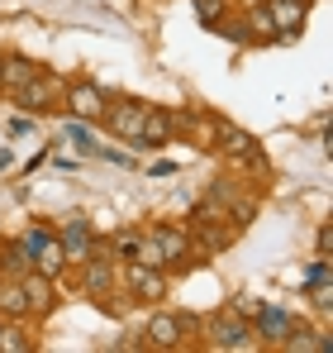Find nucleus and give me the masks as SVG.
<instances>
[{
	"instance_id": "f8f14e48",
	"label": "nucleus",
	"mask_w": 333,
	"mask_h": 353,
	"mask_svg": "<svg viewBox=\"0 0 333 353\" xmlns=\"http://www.w3.org/2000/svg\"><path fill=\"white\" fill-rule=\"evenodd\" d=\"M129 287L138 301H162L166 296V272L162 268H143V263H133L129 268Z\"/></svg>"
},
{
	"instance_id": "9d476101",
	"label": "nucleus",
	"mask_w": 333,
	"mask_h": 353,
	"mask_svg": "<svg viewBox=\"0 0 333 353\" xmlns=\"http://www.w3.org/2000/svg\"><path fill=\"white\" fill-rule=\"evenodd\" d=\"M171 129H176L171 110L148 105V110H143V129H138V139H133V148H166V143H171Z\"/></svg>"
},
{
	"instance_id": "4468645a",
	"label": "nucleus",
	"mask_w": 333,
	"mask_h": 353,
	"mask_svg": "<svg viewBox=\"0 0 333 353\" xmlns=\"http://www.w3.org/2000/svg\"><path fill=\"white\" fill-rule=\"evenodd\" d=\"M290 330H295V320H290L286 310H277V305H262V310H257V320H253V334H262L267 344H281Z\"/></svg>"
},
{
	"instance_id": "b1692460",
	"label": "nucleus",
	"mask_w": 333,
	"mask_h": 353,
	"mask_svg": "<svg viewBox=\"0 0 333 353\" xmlns=\"http://www.w3.org/2000/svg\"><path fill=\"white\" fill-rule=\"evenodd\" d=\"M5 163H10V153H0V168H5Z\"/></svg>"
},
{
	"instance_id": "aec40b11",
	"label": "nucleus",
	"mask_w": 333,
	"mask_h": 353,
	"mask_svg": "<svg viewBox=\"0 0 333 353\" xmlns=\"http://www.w3.org/2000/svg\"><path fill=\"white\" fill-rule=\"evenodd\" d=\"M215 29H224L233 43H257V29H253V19H219Z\"/></svg>"
},
{
	"instance_id": "39448f33",
	"label": "nucleus",
	"mask_w": 333,
	"mask_h": 353,
	"mask_svg": "<svg viewBox=\"0 0 333 353\" xmlns=\"http://www.w3.org/2000/svg\"><path fill=\"white\" fill-rule=\"evenodd\" d=\"M62 96H67V86H62L57 77H48V72H39L29 86H19V91H14V101H19L24 110H34V115L57 110V105H62Z\"/></svg>"
},
{
	"instance_id": "2eb2a0df",
	"label": "nucleus",
	"mask_w": 333,
	"mask_h": 353,
	"mask_svg": "<svg viewBox=\"0 0 333 353\" xmlns=\"http://www.w3.org/2000/svg\"><path fill=\"white\" fill-rule=\"evenodd\" d=\"M39 72H43V67L29 62V58H5V62H0V91H19V86H29Z\"/></svg>"
},
{
	"instance_id": "423d86ee",
	"label": "nucleus",
	"mask_w": 333,
	"mask_h": 353,
	"mask_svg": "<svg viewBox=\"0 0 333 353\" xmlns=\"http://www.w3.org/2000/svg\"><path fill=\"white\" fill-rule=\"evenodd\" d=\"M57 243H62V253H67V263L76 258V263H86L91 253H96V234H91V220L86 215H67V225L53 230Z\"/></svg>"
},
{
	"instance_id": "5701e85b",
	"label": "nucleus",
	"mask_w": 333,
	"mask_h": 353,
	"mask_svg": "<svg viewBox=\"0 0 333 353\" xmlns=\"http://www.w3.org/2000/svg\"><path fill=\"white\" fill-rule=\"evenodd\" d=\"M329 243H333V230H329V225H319V234H314V248H319L324 258H329Z\"/></svg>"
},
{
	"instance_id": "f257e3e1",
	"label": "nucleus",
	"mask_w": 333,
	"mask_h": 353,
	"mask_svg": "<svg viewBox=\"0 0 333 353\" xmlns=\"http://www.w3.org/2000/svg\"><path fill=\"white\" fill-rule=\"evenodd\" d=\"M19 243H24V253H29V268H34V272L57 277V272L67 268V253H62V243H57V234L48 230V225H29V230L19 234Z\"/></svg>"
},
{
	"instance_id": "6ab92c4d",
	"label": "nucleus",
	"mask_w": 333,
	"mask_h": 353,
	"mask_svg": "<svg viewBox=\"0 0 333 353\" xmlns=\"http://www.w3.org/2000/svg\"><path fill=\"white\" fill-rule=\"evenodd\" d=\"M34 339L19 330V325H0V353H29Z\"/></svg>"
},
{
	"instance_id": "412c9836",
	"label": "nucleus",
	"mask_w": 333,
	"mask_h": 353,
	"mask_svg": "<svg viewBox=\"0 0 333 353\" xmlns=\"http://www.w3.org/2000/svg\"><path fill=\"white\" fill-rule=\"evenodd\" d=\"M224 14H228V0H195V19H200L205 29H215Z\"/></svg>"
},
{
	"instance_id": "9b49d317",
	"label": "nucleus",
	"mask_w": 333,
	"mask_h": 353,
	"mask_svg": "<svg viewBox=\"0 0 333 353\" xmlns=\"http://www.w3.org/2000/svg\"><path fill=\"white\" fill-rule=\"evenodd\" d=\"M19 287H24V296H29V315H48L57 305V292H53V277H43V272H24L19 277Z\"/></svg>"
},
{
	"instance_id": "6e6552de",
	"label": "nucleus",
	"mask_w": 333,
	"mask_h": 353,
	"mask_svg": "<svg viewBox=\"0 0 333 353\" xmlns=\"http://www.w3.org/2000/svg\"><path fill=\"white\" fill-rule=\"evenodd\" d=\"M62 105H72V115H76V119H100V115H105V105H110V96H105L96 81H72L67 96H62Z\"/></svg>"
},
{
	"instance_id": "0eeeda50",
	"label": "nucleus",
	"mask_w": 333,
	"mask_h": 353,
	"mask_svg": "<svg viewBox=\"0 0 333 353\" xmlns=\"http://www.w3.org/2000/svg\"><path fill=\"white\" fill-rule=\"evenodd\" d=\"M143 110H148V105L129 96V101L105 105V115H100V119H105V129H110L114 139H129V143H133V139H138V129H143Z\"/></svg>"
},
{
	"instance_id": "a211bd4d",
	"label": "nucleus",
	"mask_w": 333,
	"mask_h": 353,
	"mask_svg": "<svg viewBox=\"0 0 333 353\" xmlns=\"http://www.w3.org/2000/svg\"><path fill=\"white\" fill-rule=\"evenodd\" d=\"M0 272H10V277H24L29 272V253H24L19 239H0Z\"/></svg>"
},
{
	"instance_id": "7ed1b4c3",
	"label": "nucleus",
	"mask_w": 333,
	"mask_h": 353,
	"mask_svg": "<svg viewBox=\"0 0 333 353\" xmlns=\"http://www.w3.org/2000/svg\"><path fill=\"white\" fill-rule=\"evenodd\" d=\"M200 320H191V315H171V310H158L153 320H148V330H143V344L148 349H181V339H186V330H195Z\"/></svg>"
},
{
	"instance_id": "1a4fd4ad",
	"label": "nucleus",
	"mask_w": 333,
	"mask_h": 353,
	"mask_svg": "<svg viewBox=\"0 0 333 353\" xmlns=\"http://www.w3.org/2000/svg\"><path fill=\"white\" fill-rule=\"evenodd\" d=\"M215 148H219L228 163H248L253 153H262V143L248 134V129H238V124H215Z\"/></svg>"
},
{
	"instance_id": "4be33fe9",
	"label": "nucleus",
	"mask_w": 333,
	"mask_h": 353,
	"mask_svg": "<svg viewBox=\"0 0 333 353\" xmlns=\"http://www.w3.org/2000/svg\"><path fill=\"white\" fill-rule=\"evenodd\" d=\"M262 305H267L262 296H233V301H228V310H233V315H243L248 325L257 320V310H262Z\"/></svg>"
},
{
	"instance_id": "f3484780",
	"label": "nucleus",
	"mask_w": 333,
	"mask_h": 353,
	"mask_svg": "<svg viewBox=\"0 0 333 353\" xmlns=\"http://www.w3.org/2000/svg\"><path fill=\"white\" fill-rule=\"evenodd\" d=\"M81 287H86V296H96V301L110 296V287H114L110 258H96V253H91V258H86V282H81Z\"/></svg>"
},
{
	"instance_id": "ddd939ff",
	"label": "nucleus",
	"mask_w": 333,
	"mask_h": 353,
	"mask_svg": "<svg viewBox=\"0 0 333 353\" xmlns=\"http://www.w3.org/2000/svg\"><path fill=\"white\" fill-rule=\"evenodd\" d=\"M148 234H153V243L162 248V258H166V263H181V258L191 253V234H186L181 225H166V220H162V225H153Z\"/></svg>"
},
{
	"instance_id": "dca6fc26",
	"label": "nucleus",
	"mask_w": 333,
	"mask_h": 353,
	"mask_svg": "<svg viewBox=\"0 0 333 353\" xmlns=\"http://www.w3.org/2000/svg\"><path fill=\"white\" fill-rule=\"evenodd\" d=\"M0 315L5 320H29V296L19 287V277H0Z\"/></svg>"
},
{
	"instance_id": "f03ea898",
	"label": "nucleus",
	"mask_w": 333,
	"mask_h": 353,
	"mask_svg": "<svg viewBox=\"0 0 333 353\" xmlns=\"http://www.w3.org/2000/svg\"><path fill=\"white\" fill-rule=\"evenodd\" d=\"M205 334H210V339H205L210 349H253V339H248L253 325H248L243 315H233V310H215V315L205 320Z\"/></svg>"
},
{
	"instance_id": "20e7f679",
	"label": "nucleus",
	"mask_w": 333,
	"mask_h": 353,
	"mask_svg": "<svg viewBox=\"0 0 333 353\" xmlns=\"http://www.w3.org/2000/svg\"><path fill=\"white\" fill-rule=\"evenodd\" d=\"M262 10H267V19H272L281 43H295L300 29H305V19H310V0H267Z\"/></svg>"
}]
</instances>
